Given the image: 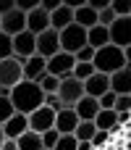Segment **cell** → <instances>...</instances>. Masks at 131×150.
<instances>
[{"mask_svg": "<svg viewBox=\"0 0 131 150\" xmlns=\"http://www.w3.org/2000/svg\"><path fill=\"white\" fill-rule=\"evenodd\" d=\"M11 100H13V108L18 113H32L34 108H39L45 103V92L39 87V82H32V79H21L16 87H11Z\"/></svg>", "mask_w": 131, "mask_h": 150, "instance_id": "cell-1", "label": "cell"}, {"mask_svg": "<svg viewBox=\"0 0 131 150\" xmlns=\"http://www.w3.org/2000/svg\"><path fill=\"white\" fill-rule=\"evenodd\" d=\"M92 63H95V69L102 71V74H116L118 69L126 66V53H123V47L108 42L105 47H97V50H95V61H92Z\"/></svg>", "mask_w": 131, "mask_h": 150, "instance_id": "cell-2", "label": "cell"}, {"mask_svg": "<svg viewBox=\"0 0 131 150\" xmlns=\"http://www.w3.org/2000/svg\"><path fill=\"white\" fill-rule=\"evenodd\" d=\"M58 98L63 100V105H66V108H74V105H76V100H79V98H84V82H81V79H76L74 74L63 76V79H60V87H58Z\"/></svg>", "mask_w": 131, "mask_h": 150, "instance_id": "cell-3", "label": "cell"}, {"mask_svg": "<svg viewBox=\"0 0 131 150\" xmlns=\"http://www.w3.org/2000/svg\"><path fill=\"white\" fill-rule=\"evenodd\" d=\"M34 53H37V34H32L29 29L13 34V58H16L21 66H24L26 58L34 55Z\"/></svg>", "mask_w": 131, "mask_h": 150, "instance_id": "cell-4", "label": "cell"}, {"mask_svg": "<svg viewBox=\"0 0 131 150\" xmlns=\"http://www.w3.org/2000/svg\"><path fill=\"white\" fill-rule=\"evenodd\" d=\"M87 45V29L79 24H68L66 29H60V50L66 53H76L79 47Z\"/></svg>", "mask_w": 131, "mask_h": 150, "instance_id": "cell-5", "label": "cell"}, {"mask_svg": "<svg viewBox=\"0 0 131 150\" xmlns=\"http://www.w3.org/2000/svg\"><path fill=\"white\" fill-rule=\"evenodd\" d=\"M21 79H24V66H21L13 55H11V58H3V61H0V87L11 90V87H16Z\"/></svg>", "mask_w": 131, "mask_h": 150, "instance_id": "cell-6", "label": "cell"}, {"mask_svg": "<svg viewBox=\"0 0 131 150\" xmlns=\"http://www.w3.org/2000/svg\"><path fill=\"white\" fill-rule=\"evenodd\" d=\"M74 66H76V55L74 53H66V50H58L53 58H47V74H53V76H68L71 71H74Z\"/></svg>", "mask_w": 131, "mask_h": 150, "instance_id": "cell-7", "label": "cell"}, {"mask_svg": "<svg viewBox=\"0 0 131 150\" xmlns=\"http://www.w3.org/2000/svg\"><path fill=\"white\" fill-rule=\"evenodd\" d=\"M55 127V111L50 108V105H39V108H34L32 113H29V129L32 132H37V134H42V132H47V129H53Z\"/></svg>", "mask_w": 131, "mask_h": 150, "instance_id": "cell-8", "label": "cell"}, {"mask_svg": "<svg viewBox=\"0 0 131 150\" xmlns=\"http://www.w3.org/2000/svg\"><path fill=\"white\" fill-rule=\"evenodd\" d=\"M110 32V42L118 47H129L131 45V16H116V21L108 26Z\"/></svg>", "mask_w": 131, "mask_h": 150, "instance_id": "cell-9", "label": "cell"}, {"mask_svg": "<svg viewBox=\"0 0 131 150\" xmlns=\"http://www.w3.org/2000/svg\"><path fill=\"white\" fill-rule=\"evenodd\" d=\"M60 50V32L58 29H45L42 34H37V55L42 58H53Z\"/></svg>", "mask_w": 131, "mask_h": 150, "instance_id": "cell-10", "label": "cell"}, {"mask_svg": "<svg viewBox=\"0 0 131 150\" xmlns=\"http://www.w3.org/2000/svg\"><path fill=\"white\" fill-rule=\"evenodd\" d=\"M0 29L5 32V34H18V32H24L26 29V13L21 11V8H13V11H8V13H3L0 16Z\"/></svg>", "mask_w": 131, "mask_h": 150, "instance_id": "cell-11", "label": "cell"}, {"mask_svg": "<svg viewBox=\"0 0 131 150\" xmlns=\"http://www.w3.org/2000/svg\"><path fill=\"white\" fill-rule=\"evenodd\" d=\"M108 90H110V74L95 71L89 79H84V95H89V98H100Z\"/></svg>", "mask_w": 131, "mask_h": 150, "instance_id": "cell-12", "label": "cell"}, {"mask_svg": "<svg viewBox=\"0 0 131 150\" xmlns=\"http://www.w3.org/2000/svg\"><path fill=\"white\" fill-rule=\"evenodd\" d=\"M26 29L32 32V34H42L45 29H50V13L39 5V8H34V11H29L26 13Z\"/></svg>", "mask_w": 131, "mask_h": 150, "instance_id": "cell-13", "label": "cell"}, {"mask_svg": "<svg viewBox=\"0 0 131 150\" xmlns=\"http://www.w3.org/2000/svg\"><path fill=\"white\" fill-rule=\"evenodd\" d=\"M26 129H29V116H26V113H18V111H16V113H13V116L3 124V134H5L8 140L21 137Z\"/></svg>", "mask_w": 131, "mask_h": 150, "instance_id": "cell-14", "label": "cell"}, {"mask_svg": "<svg viewBox=\"0 0 131 150\" xmlns=\"http://www.w3.org/2000/svg\"><path fill=\"white\" fill-rule=\"evenodd\" d=\"M74 111H76V116H79L81 121H95V116L100 113V100H97V98L84 95V98H79V100H76Z\"/></svg>", "mask_w": 131, "mask_h": 150, "instance_id": "cell-15", "label": "cell"}, {"mask_svg": "<svg viewBox=\"0 0 131 150\" xmlns=\"http://www.w3.org/2000/svg\"><path fill=\"white\" fill-rule=\"evenodd\" d=\"M47 74V58L42 55H29L26 63H24V79H32V82H39V76Z\"/></svg>", "mask_w": 131, "mask_h": 150, "instance_id": "cell-16", "label": "cell"}, {"mask_svg": "<svg viewBox=\"0 0 131 150\" xmlns=\"http://www.w3.org/2000/svg\"><path fill=\"white\" fill-rule=\"evenodd\" d=\"M79 121H81V119L76 116L74 108H60V111L55 113V129H58L60 134H71Z\"/></svg>", "mask_w": 131, "mask_h": 150, "instance_id": "cell-17", "label": "cell"}, {"mask_svg": "<svg viewBox=\"0 0 131 150\" xmlns=\"http://www.w3.org/2000/svg\"><path fill=\"white\" fill-rule=\"evenodd\" d=\"M110 90L116 95H131V66H123L116 74H110Z\"/></svg>", "mask_w": 131, "mask_h": 150, "instance_id": "cell-18", "label": "cell"}, {"mask_svg": "<svg viewBox=\"0 0 131 150\" xmlns=\"http://www.w3.org/2000/svg\"><path fill=\"white\" fill-rule=\"evenodd\" d=\"M68 24H74V8H68V5H60V8H55L53 13H50V26L53 29H66Z\"/></svg>", "mask_w": 131, "mask_h": 150, "instance_id": "cell-19", "label": "cell"}, {"mask_svg": "<svg viewBox=\"0 0 131 150\" xmlns=\"http://www.w3.org/2000/svg\"><path fill=\"white\" fill-rule=\"evenodd\" d=\"M108 42H110V32H108V26L95 24L92 29H87V45H92L95 50H97V47H105Z\"/></svg>", "mask_w": 131, "mask_h": 150, "instance_id": "cell-20", "label": "cell"}, {"mask_svg": "<svg viewBox=\"0 0 131 150\" xmlns=\"http://www.w3.org/2000/svg\"><path fill=\"white\" fill-rule=\"evenodd\" d=\"M74 24L84 26V29H92L97 24V11L89 8V5H81V8H74Z\"/></svg>", "mask_w": 131, "mask_h": 150, "instance_id": "cell-21", "label": "cell"}, {"mask_svg": "<svg viewBox=\"0 0 131 150\" xmlns=\"http://www.w3.org/2000/svg\"><path fill=\"white\" fill-rule=\"evenodd\" d=\"M116 124H118V111H116V108H100V113L95 116V127H97V129L110 132Z\"/></svg>", "mask_w": 131, "mask_h": 150, "instance_id": "cell-22", "label": "cell"}, {"mask_svg": "<svg viewBox=\"0 0 131 150\" xmlns=\"http://www.w3.org/2000/svg\"><path fill=\"white\" fill-rule=\"evenodd\" d=\"M16 142H18V150H42V134L26 129L21 137H16Z\"/></svg>", "mask_w": 131, "mask_h": 150, "instance_id": "cell-23", "label": "cell"}, {"mask_svg": "<svg viewBox=\"0 0 131 150\" xmlns=\"http://www.w3.org/2000/svg\"><path fill=\"white\" fill-rule=\"evenodd\" d=\"M95 71H97V69H95V63H92V61H76V66H74V71H71V74H74L76 79H81V82H84V79H89Z\"/></svg>", "mask_w": 131, "mask_h": 150, "instance_id": "cell-24", "label": "cell"}, {"mask_svg": "<svg viewBox=\"0 0 131 150\" xmlns=\"http://www.w3.org/2000/svg\"><path fill=\"white\" fill-rule=\"evenodd\" d=\"M95 132H97L95 121H79V124H76V129H74L76 140H92V137H95Z\"/></svg>", "mask_w": 131, "mask_h": 150, "instance_id": "cell-25", "label": "cell"}, {"mask_svg": "<svg viewBox=\"0 0 131 150\" xmlns=\"http://www.w3.org/2000/svg\"><path fill=\"white\" fill-rule=\"evenodd\" d=\"M39 87H42V92H45V95H50V92H58V87H60V76L42 74V76H39Z\"/></svg>", "mask_w": 131, "mask_h": 150, "instance_id": "cell-26", "label": "cell"}, {"mask_svg": "<svg viewBox=\"0 0 131 150\" xmlns=\"http://www.w3.org/2000/svg\"><path fill=\"white\" fill-rule=\"evenodd\" d=\"M16 113V108H13V100H11V95H0V127L11 119Z\"/></svg>", "mask_w": 131, "mask_h": 150, "instance_id": "cell-27", "label": "cell"}, {"mask_svg": "<svg viewBox=\"0 0 131 150\" xmlns=\"http://www.w3.org/2000/svg\"><path fill=\"white\" fill-rule=\"evenodd\" d=\"M76 145H79V140H76V134L71 132V134H60L53 150H76Z\"/></svg>", "mask_w": 131, "mask_h": 150, "instance_id": "cell-28", "label": "cell"}, {"mask_svg": "<svg viewBox=\"0 0 131 150\" xmlns=\"http://www.w3.org/2000/svg\"><path fill=\"white\" fill-rule=\"evenodd\" d=\"M11 55H13V37L0 29V61L3 58H11Z\"/></svg>", "mask_w": 131, "mask_h": 150, "instance_id": "cell-29", "label": "cell"}, {"mask_svg": "<svg viewBox=\"0 0 131 150\" xmlns=\"http://www.w3.org/2000/svg\"><path fill=\"white\" fill-rule=\"evenodd\" d=\"M58 137H60V132L53 127V129H47V132H42V148L53 150L55 148V142H58Z\"/></svg>", "mask_w": 131, "mask_h": 150, "instance_id": "cell-30", "label": "cell"}, {"mask_svg": "<svg viewBox=\"0 0 131 150\" xmlns=\"http://www.w3.org/2000/svg\"><path fill=\"white\" fill-rule=\"evenodd\" d=\"M110 8L116 11V16H131V0H113Z\"/></svg>", "mask_w": 131, "mask_h": 150, "instance_id": "cell-31", "label": "cell"}, {"mask_svg": "<svg viewBox=\"0 0 131 150\" xmlns=\"http://www.w3.org/2000/svg\"><path fill=\"white\" fill-rule=\"evenodd\" d=\"M89 142L95 145V150H100L102 145H108V142H110V132H105V129H97V132H95V137H92Z\"/></svg>", "mask_w": 131, "mask_h": 150, "instance_id": "cell-32", "label": "cell"}, {"mask_svg": "<svg viewBox=\"0 0 131 150\" xmlns=\"http://www.w3.org/2000/svg\"><path fill=\"white\" fill-rule=\"evenodd\" d=\"M113 21H116V11H113V8H105V11H100V13H97V24L110 26Z\"/></svg>", "mask_w": 131, "mask_h": 150, "instance_id": "cell-33", "label": "cell"}, {"mask_svg": "<svg viewBox=\"0 0 131 150\" xmlns=\"http://www.w3.org/2000/svg\"><path fill=\"white\" fill-rule=\"evenodd\" d=\"M74 55H76V61H95V47H92V45H84V47H79Z\"/></svg>", "mask_w": 131, "mask_h": 150, "instance_id": "cell-34", "label": "cell"}, {"mask_svg": "<svg viewBox=\"0 0 131 150\" xmlns=\"http://www.w3.org/2000/svg\"><path fill=\"white\" fill-rule=\"evenodd\" d=\"M116 98H118V95H116L113 90H108L105 95L97 98V100H100V108H116Z\"/></svg>", "mask_w": 131, "mask_h": 150, "instance_id": "cell-35", "label": "cell"}, {"mask_svg": "<svg viewBox=\"0 0 131 150\" xmlns=\"http://www.w3.org/2000/svg\"><path fill=\"white\" fill-rule=\"evenodd\" d=\"M45 105H50L55 113H58L60 108H66V105H63V100L58 98V92H50V95H45Z\"/></svg>", "mask_w": 131, "mask_h": 150, "instance_id": "cell-36", "label": "cell"}, {"mask_svg": "<svg viewBox=\"0 0 131 150\" xmlns=\"http://www.w3.org/2000/svg\"><path fill=\"white\" fill-rule=\"evenodd\" d=\"M116 111H118V113L131 111V95H118V98H116Z\"/></svg>", "mask_w": 131, "mask_h": 150, "instance_id": "cell-37", "label": "cell"}, {"mask_svg": "<svg viewBox=\"0 0 131 150\" xmlns=\"http://www.w3.org/2000/svg\"><path fill=\"white\" fill-rule=\"evenodd\" d=\"M39 3H42V0H16V8H21L24 13H29V11L39 8Z\"/></svg>", "mask_w": 131, "mask_h": 150, "instance_id": "cell-38", "label": "cell"}, {"mask_svg": "<svg viewBox=\"0 0 131 150\" xmlns=\"http://www.w3.org/2000/svg\"><path fill=\"white\" fill-rule=\"evenodd\" d=\"M110 3H113V0H87V5H89V8H95L97 13H100V11H105V8H110Z\"/></svg>", "mask_w": 131, "mask_h": 150, "instance_id": "cell-39", "label": "cell"}, {"mask_svg": "<svg viewBox=\"0 0 131 150\" xmlns=\"http://www.w3.org/2000/svg\"><path fill=\"white\" fill-rule=\"evenodd\" d=\"M39 5H42V8L47 11V13H53L55 8H60V5H63V0H42Z\"/></svg>", "mask_w": 131, "mask_h": 150, "instance_id": "cell-40", "label": "cell"}, {"mask_svg": "<svg viewBox=\"0 0 131 150\" xmlns=\"http://www.w3.org/2000/svg\"><path fill=\"white\" fill-rule=\"evenodd\" d=\"M13 8H16V0H0V16L8 13V11H13Z\"/></svg>", "mask_w": 131, "mask_h": 150, "instance_id": "cell-41", "label": "cell"}, {"mask_svg": "<svg viewBox=\"0 0 131 150\" xmlns=\"http://www.w3.org/2000/svg\"><path fill=\"white\" fill-rule=\"evenodd\" d=\"M0 150H18V142L5 137V140H3V145H0Z\"/></svg>", "mask_w": 131, "mask_h": 150, "instance_id": "cell-42", "label": "cell"}, {"mask_svg": "<svg viewBox=\"0 0 131 150\" xmlns=\"http://www.w3.org/2000/svg\"><path fill=\"white\" fill-rule=\"evenodd\" d=\"M63 5H68V8H81V5H87V0H63Z\"/></svg>", "mask_w": 131, "mask_h": 150, "instance_id": "cell-43", "label": "cell"}, {"mask_svg": "<svg viewBox=\"0 0 131 150\" xmlns=\"http://www.w3.org/2000/svg\"><path fill=\"white\" fill-rule=\"evenodd\" d=\"M76 150H95V145H92L89 140H79V145H76Z\"/></svg>", "mask_w": 131, "mask_h": 150, "instance_id": "cell-44", "label": "cell"}, {"mask_svg": "<svg viewBox=\"0 0 131 150\" xmlns=\"http://www.w3.org/2000/svg\"><path fill=\"white\" fill-rule=\"evenodd\" d=\"M123 53H126V66H131V45H129V47H123Z\"/></svg>", "mask_w": 131, "mask_h": 150, "instance_id": "cell-45", "label": "cell"}, {"mask_svg": "<svg viewBox=\"0 0 131 150\" xmlns=\"http://www.w3.org/2000/svg\"><path fill=\"white\" fill-rule=\"evenodd\" d=\"M8 92H11V90H5V87H0V95H8Z\"/></svg>", "mask_w": 131, "mask_h": 150, "instance_id": "cell-46", "label": "cell"}, {"mask_svg": "<svg viewBox=\"0 0 131 150\" xmlns=\"http://www.w3.org/2000/svg\"><path fill=\"white\" fill-rule=\"evenodd\" d=\"M3 140H5V134H3V127H0V145H3Z\"/></svg>", "mask_w": 131, "mask_h": 150, "instance_id": "cell-47", "label": "cell"}, {"mask_svg": "<svg viewBox=\"0 0 131 150\" xmlns=\"http://www.w3.org/2000/svg\"><path fill=\"white\" fill-rule=\"evenodd\" d=\"M42 150H47V148H42Z\"/></svg>", "mask_w": 131, "mask_h": 150, "instance_id": "cell-48", "label": "cell"}]
</instances>
